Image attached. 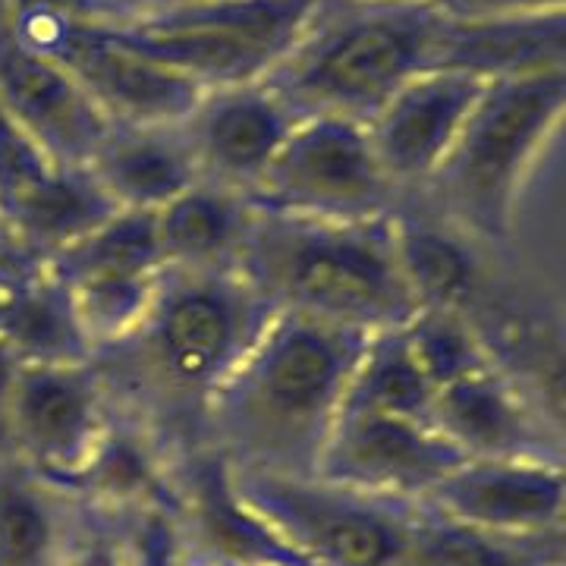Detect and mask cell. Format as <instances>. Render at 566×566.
I'll return each instance as SVG.
<instances>
[{
  "label": "cell",
  "mask_w": 566,
  "mask_h": 566,
  "mask_svg": "<svg viewBox=\"0 0 566 566\" xmlns=\"http://www.w3.org/2000/svg\"><path fill=\"white\" fill-rule=\"evenodd\" d=\"M365 340L277 312L208 397L199 450L233 475H315Z\"/></svg>",
  "instance_id": "1"
},
{
  "label": "cell",
  "mask_w": 566,
  "mask_h": 566,
  "mask_svg": "<svg viewBox=\"0 0 566 566\" xmlns=\"http://www.w3.org/2000/svg\"><path fill=\"white\" fill-rule=\"evenodd\" d=\"M277 312L240 271H164L142 324L88 363L102 387L123 385L139 406L202 428L208 397L262 337Z\"/></svg>",
  "instance_id": "2"
},
{
  "label": "cell",
  "mask_w": 566,
  "mask_h": 566,
  "mask_svg": "<svg viewBox=\"0 0 566 566\" xmlns=\"http://www.w3.org/2000/svg\"><path fill=\"white\" fill-rule=\"evenodd\" d=\"M237 271L283 315L371 337L416 303L397 259V211L371 221H300L255 211Z\"/></svg>",
  "instance_id": "3"
},
{
  "label": "cell",
  "mask_w": 566,
  "mask_h": 566,
  "mask_svg": "<svg viewBox=\"0 0 566 566\" xmlns=\"http://www.w3.org/2000/svg\"><path fill=\"white\" fill-rule=\"evenodd\" d=\"M441 10L322 0L312 22L264 85L296 120L368 123L412 76L431 70Z\"/></svg>",
  "instance_id": "4"
},
{
  "label": "cell",
  "mask_w": 566,
  "mask_h": 566,
  "mask_svg": "<svg viewBox=\"0 0 566 566\" xmlns=\"http://www.w3.org/2000/svg\"><path fill=\"white\" fill-rule=\"evenodd\" d=\"M564 107L566 70L485 82L453 148L422 189L463 233L506 240Z\"/></svg>",
  "instance_id": "5"
},
{
  "label": "cell",
  "mask_w": 566,
  "mask_h": 566,
  "mask_svg": "<svg viewBox=\"0 0 566 566\" xmlns=\"http://www.w3.org/2000/svg\"><path fill=\"white\" fill-rule=\"evenodd\" d=\"M322 0L136 3L107 20L117 39L199 88L262 82L312 22Z\"/></svg>",
  "instance_id": "6"
},
{
  "label": "cell",
  "mask_w": 566,
  "mask_h": 566,
  "mask_svg": "<svg viewBox=\"0 0 566 566\" xmlns=\"http://www.w3.org/2000/svg\"><path fill=\"white\" fill-rule=\"evenodd\" d=\"M230 475V485L305 566H403L419 504L318 475Z\"/></svg>",
  "instance_id": "7"
},
{
  "label": "cell",
  "mask_w": 566,
  "mask_h": 566,
  "mask_svg": "<svg viewBox=\"0 0 566 566\" xmlns=\"http://www.w3.org/2000/svg\"><path fill=\"white\" fill-rule=\"evenodd\" d=\"M397 196L363 123L305 117L290 129L249 202L277 218L371 221L394 214Z\"/></svg>",
  "instance_id": "8"
},
{
  "label": "cell",
  "mask_w": 566,
  "mask_h": 566,
  "mask_svg": "<svg viewBox=\"0 0 566 566\" xmlns=\"http://www.w3.org/2000/svg\"><path fill=\"white\" fill-rule=\"evenodd\" d=\"M7 32L80 82L111 126H180L205 88L126 48L107 22L13 17Z\"/></svg>",
  "instance_id": "9"
},
{
  "label": "cell",
  "mask_w": 566,
  "mask_h": 566,
  "mask_svg": "<svg viewBox=\"0 0 566 566\" xmlns=\"http://www.w3.org/2000/svg\"><path fill=\"white\" fill-rule=\"evenodd\" d=\"M114 428L92 363H20L10 397L13 463L70 488L95 463Z\"/></svg>",
  "instance_id": "10"
},
{
  "label": "cell",
  "mask_w": 566,
  "mask_h": 566,
  "mask_svg": "<svg viewBox=\"0 0 566 566\" xmlns=\"http://www.w3.org/2000/svg\"><path fill=\"white\" fill-rule=\"evenodd\" d=\"M460 460L428 422L344 400L315 475L365 494L422 504Z\"/></svg>",
  "instance_id": "11"
},
{
  "label": "cell",
  "mask_w": 566,
  "mask_h": 566,
  "mask_svg": "<svg viewBox=\"0 0 566 566\" xmlns=\"http://www.w3.org/2000/svg\"><path fill=\"white\" fill-rule=\"evenodd\" d=\"M419 506L465 526L504 535L566 532L564 460H460Z\"/></svg>",
  "instance_id": "12"
},
{
  "label": "cell",
  "mask_w": 566,
  "mask_h": 566,
  "mask_svg": "<svg viewBox=\"0 0 566 566\" xmlns=\"http://www.w3.org/2000/svg\"><path fill=\"white\" fill-rule=\"evenodd\" d=\"M293 126L296 114L264 82L205 88L180 123L199 180L233 189L245 199Z\"/></svg>",
  "instance_id": "13"
},
{
  "label": "cell",
  "mask_w": 566,
  "mask_h": 566,
  "mask_svg": "<svg viewBox=\"0 0 566 566\" xmlns=\"http://www.w3.org/2000/svg\"><path fill=\"white\" fill-rule=\"evenodd\" d=\"M485 82L453 73L422 70L400 85L378 114L365 123V136L397 192L422 189L441 167L463 129Z\"/></svg>",
  "instance_id": "14"
},
{
  "label": "cell",
  "mask_w": 566,
  "mask_h": 566,
  "mask_svg": "<svg viewBox=\"0 0 566 566\" xmlns=\"http://www.w3.org/2000/svg\"><path fill=\"white\" fill-rule=\"evenodd\" d=\"M0 107L61 167H85L111 123L61 63L0 32Z\"/></svg>",
  "instance_id": "15"
},
{
  "label": "cell",
  "mask_w": 566,
  "mask_h": 566,
  "mask_svg": "<svg viewBox=\"0 0 566 566\" xmlns=\"http://www.w3.org/2000/svg\"><path fill=\"white\" fill-rule=\"evenodd\" d=\"M431 428L463 460H501V457L564 460L560 428L547 422L494 368V363L434 394Z\"/></svg>",
  "instance_id": "16"
},
{
  "label": "cell",
  "mask_w": 566,
  "mask_h": 566,
  "mask_svg": "<svg viewBox=\"0 0 566 566\" xmlns=\"http://www.w3.org/2000/svg\"><path fill=\"white\" fill-rule=\"evenodd\" d=\"M431 66L479 82L566 70V10L450 20L441 13Z\"/></svg>",
  "instance_id": "17"
},
{
  "label": "cell",
  "mask_w": 566,
  "mask_h": 566,
  "mask_svg": "<svg viewBox=\"0 0 566 566\" xmlns=\"http://www.w3.org/2000/svg\"><path fill=\"white\" fill-rule=\"evenodd\" d=\"M92 523L66 488L0 463V566H80Z\"/></svg>",
  "instance_id": "18"
},
{
  "label": "cell",
  "mask_w": 566,
  "mask_h": 566,
  "mask_svg": "<svg viewBox=\"0 0 566 566\" xmlns=\"http://www.w3.org/2000/svg\"><path fill=\"white\" fill-rule=\"evenodd\" d=\"M117 211L155 214L199 182L180 126H111L85 164Z\"/></svg>",
  "instance_id": "19"
},
{
  "label": "cell",
  "mask_w": 566,
  "mask_h": 566,
  "mask_svg": "<svg viewBox=\"0 0 566 566\" xmlns=\"http://www.w3.org/2000/svg\"><path fill=\"white\" fill-rule=\"evenodd\" d=\"M255 205L233 189L196 182L155 211V237L164 271H237Z\"/></svg>",
  "instance_id": "20"
},
{
  "label": "cell",
  "mask_w": 566,
  "mask_h": 566,
  "mask_svg": "<svg viewBox=\"0 0 566 566\" xmlns=\"http://www.w3.org/2000/svg\"><path fill=\"white\" fill-rule=\"evenodd\" d=\"M403 566H566V532L504 535L419 506Z\"/></svg>",
  "instance_id": "21"
},
{
  "label": "cell",
  "mask_w": 566,
  "mask_h": 566,
  "mask_svg": "<svg viewBox=\"0 0 566 566\" xmlns=\"http://www.w3.org/2000/svg\"><path fill=\"white\" fill-rule=\"evenodd\" d=\"M397 259L419 308H453L472 315L482 293V268L469 245L450 230L397 214Z\"/></svg>",
  "instance_id": "22"
},
{
  "label": "cell",
  "mask_w": 566,
  "mask_h": 566,
  "mask_svg": "<svg viewBox=\"0 0 566 566\" xmlns=\"http://www.w3.org/2000/svg\"><path fill=\"white\" fill-rule=\"evenodd\" d=\"M117 208L107 202L88 167H57L39 192L7 221V230L41 264L92 233Z\"/></svg>",
  "instance_id": "23"
},
{
  "label": "cell",
  "mask_w": 566,
  "mask_h": 566,
  "mask_svg": "<svg viewBox=\"0 0 566 566\" xmlns=\"http://www.w3.org/2000/svg\"><path fill=\"white\" fill-rule=\"evenodd\" d=\"M3 340L22 363H88L92 349L82 337L70 293L44 264L13 293Z\"/></svg>",
  "instance_id": "24"
},
{
  "label": "cell",
  "mask_w": 566,
  "mask_h": 566,
  "mask_svg": "<svg viewBox=\"0 0 566 566\" xmlns=\"http://www.w3.org/2000/svg\"><path fill=\"white\" fill-rule=\"evenodd\" d=\"M434 385L428 381L403 327L378 331L365 340L356 371L349 378L346 400L365 409H378L390 416H406L431 424Z\"/></svg>",
  "instance_id": "25"
},
{
  "label": "cell",
  "mask_w": 566,
  "mask_h": 566,
  "mask_svg": "<svg viewBox=\"0 0 566 566\" xmlns=\"http://www.w3.org/2000/svg\"><path fill=\"white\" fill-rule=\"evenodd\" d=\"M403 334L434 390L491 365L479 324L453 308H419L403 324Z\"/></svg>",
  "instance_id": "26"
},
{
  "label": "cell",
  "mask_w": 566,
  "mask_h": 566,
  "mask_svg": "<svg viewBox=\"0 0 566 566\" xmlns=\"http://www.w3.org/2000/svg\"><path fill=\"white\" fill-rule=\"evenodd\" d=\"M20 123L0 107V221L7 223L57 170Z\"/></svg>",
  "instance_id": "27"
},
{
  "label": "cell",
  "mask_w": 566,
  "mask_h": 566,
  "mask_svg": "<svg viewBox=\"0 0 566 566\" xmlns=\"http://www.w3.org/2000/svg\"><path fill=\"white\" fill-rule=\"evenodd\" d=\"M114 523L120 526L123 566H208L182 542L174 510H148Z\"/></svg>",
  "instance_id": "28"
},
{
  "label": "cell",
  "mask_w": 566,
  "mask_h": 566,
  "mask_svg": "<svg viewBox=\"0 0 566 566\" xmlns=\"http://www.w3.org/2000/svg\"><path fill=\"white\" fill-rule=\"evenodd\" d=\"M450 20H482V17H520L566 10V0H438L434 3Z\"/></svg>",
  "instance_id": "29"
},
{
  "label": "cell",
  "mask_w": 566,
  "mask_h": 566,
  "mask_svg": "<svg viewBox=\"0 0 566 566\" xmlns=\"http://www.w3.org/2000/svg\"><path fill=\"white\" fill-rule=\"evenodd\" d=\"M20 356L13 346L0 340V463H13L10 453V397H13V381L20 371Z\"/></svg>",
  "instance_id": "30"
},
{
  "label": "cell",
  "mask_w": 566,
  "mask_h": 566,
  "mask_svg": "<svg viewBox=\"0 0 566 566\" xmlns=\"http://www.w3.org/2000/svg\"><path fill=\"white\" fill-rule=\"evenodd\" d=\"M337 3H365V7H424L438 0H337Z\"/></svg>",
  "instance_id": "31"
},
{
  "label": "cell",
  "mask_w": 566,
  "mask_h": 566,
  "mask_svg": "<svg viewBox=\"0 0 566 566\" xmlns=\"http://www.w3.org/2000/svg\"><path fill=\"white\" fill-rule=\"evenodd\" d=\"M7 29V0H0V32Z\"/></svg>",
  "instance_id": "32"
},
{
  "label": "cell",
  "mask_w": 566,
  "mask_h": 566,
  "mask_svg": "<svg viewBox=\"0 0 566 566\" xmlns=\"http://www.w3.org/2000/svg\"><path fill=\"white\" fill-rule=\"evenodd\" d=\"M136 3H180V0H136ZM133 3V7H136Z\"/></svg>",
  "instance_id": "33"
},
{
  "label": "cell",
  "mask_w": 566,
  "mask_h": 566,
  "mask_svg": "<svg viewBox=\"0 0 566 566\" xmlns=\"http://www.w3.org/2000/svg\"><path fill=\"white\" fill-rule=\"evenodd\" d=\"M126 3H129V7H133V3H136V0H126Z\"/></svg>",
  "instance_id": "34"
}]
</instances>
